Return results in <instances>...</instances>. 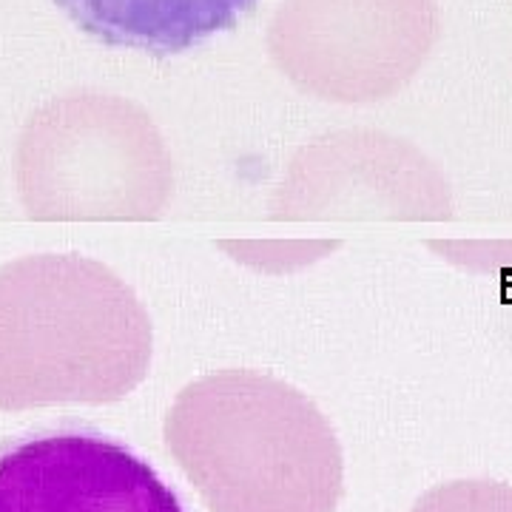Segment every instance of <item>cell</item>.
I'll return each instance as SVG.
<instances>
[{"label":"cell","instance_id":"cell-2","mask_svg":"<svg viewBox=\"0 0 512 512\" xmlns=\"http://www.w3.org/2000/svg\"><path fill=\"white\" fill-rule=\"evenodd\" d=\"M0 512H188L137 450L63 421L0 441Z\"/></svg>","mask_w":512,"mask_h":512},{"label":"cell","instance_id":"cell-4","mask_svg":"<svg viewBox=\"0 0 512 512\" xmlns=\"http://www.w3.org/2000/svg\"><path fill=\"white\" fill-rule=\"evenodd\" d=\"M413 512H512V487L498 481H456L424 495Z\"/></svg>","mask_w":512,"mask_h":512},{"label":"cell","instance_id":"cell-1","mask_svg":"<svg viewBox=\"0 0 512 512\" xmlns=\"http://www.w3.org/2000/svg\"><path fill=\"white\" fill-rule=\"evenodd\" d=\"M436 37V0H282L268 46L299 89L370 103L399 92Z\"/></svg>","mask_w":512,"mask_h":512},{"label":"cell","instance_id":"cell-3","mask_svg":"<svg viewBox=\"0 0 512 512\" xmlns=\"http://www.w3.org/2000/svg\"><path fill=\"white\" fill-rule=\"evenodd\" d=\"M60 12L94 40L168 57L183 55L251 12L256 0H55Z\"/></svg>","mask_w":512,"mask_h":512}]
</instances>
